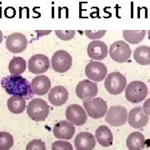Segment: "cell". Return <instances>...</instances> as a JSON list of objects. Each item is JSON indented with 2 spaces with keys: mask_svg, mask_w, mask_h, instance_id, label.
<instances>
[{
  "mask_svg": "<svg viewBox=\"0 0 150 150\" xmlns=\"http://www.w3.org/2000/svg\"><path fill=\"white\" fill-rule=\"evenodd\" d=\"M27 69V63L22 57H15L8 64V70L13 75H21Z\"/></svg>",
  "mask_w": 150,
  "mask_h": 150,
  "instance_id": "24",
  "label": "cell"
},
{
  "mask_svg": "<svg viewBox=\"0 0 150 150\" xmlns=\"http://www.w3.org/2000/svg\"><path fill=\"white\" fill-rule=\"evenodd\" d=\"M1 85L5 92L12 96L30 98L33 95L31 83L21 75H9L1 81Z\"/></svg>",
  "mask_w": 150,
  "mask_h": 150,
  "instance_id": "1",
  "label": "cell"
},
{
  "mask_svg": "<svg viewBox=\"0 0 150 150\" xmlns=\"http://www.w3.org/2000/svg\"><path fill=\"white\" fill-rule=\"evenodd\" d=\"M26 150H46V146L42 140L33 139L28 144Z\"/></svg>",
  "mask_w": 150,
  "mask_h": 150,
  "instance_id": "28",
  "label": "cell"
},
{
  "mask_svg": "<svg viewBox=\"0 0 150 150\" xmlns=\"http://www.w3.org/2000/svg\"><path fill=\"white\" fill-rule=\"evenodd\" d=\"M98 90V86L94 82L84 79L80 81L76 87V95L82 100H88L96 96Z\"/></svg>",
  "mask_w": 150,
  "mask_h": 150,
  "instance_id": "13",
  "label": "cell"
},
{
  "mask_svg": "<svg viewBox=\"0 0 150 150\" xmlns=\"http://www.w3.org/2000/svg\"><path fill=\"white\" fill-rule=\"evenodd\" d=\"M28 45L27 38L21 33H13L8 35L6 39V48L13 54L23 52Z\"/></svg>",
  "mask_w": 150,
  "mask_h": 150,
  "instance_id": "9",
  "label": "cell"
},
{
  "mask_svg": "<svg viewBox=\"0 0 150 150\" xmlns=\"http://www.w3.org/2000/svg\"><path fill=\"white\" fill-rule=\"evenodd\" d=\"M76 31L75 30H56L55 34L59 39L63 41H69L74 38L75 36Z\"/></svg>",
  "mask_w": 150,
  "mask_h": 150,
  "instance_id": "27",
  "label": "cell"
},
{
  "mask_svg": "<svg viewBox=\"0 0 150 150\" xmlns=\"http://www.w3.org/2000/svg\"><path fill=\"white\" fill-rule=\"evenodd\" d=\"M65 116L67 120L76 126H82L87 121L85 110L79 104H71L66 109Z\"/></svg>",
  "mask_w": 150,
  "mask_h": 150,
  "instance_id": "12",
  "label": "cell"
},
{
  "mask_svg": "<svg viewBox=\"0 0 150 150\" xmlns=\"http://www.w3.org/2000/svg\"><path fill=\"white\" fill-rule=\"evenodd\" d=\"M13 143V137L9 133L0 132V150H9Z\"/></svg>",
  "mask_w": 150,
  "mask_h": 150,
  "instance_id": "26",
  "label": "cell"
},
{
  "mask_svg": "<svg viewBox=\"0 0 150 150\" xmlns=\"http://www.w3.org/2000/svg\"><path fill=\"white\" fill-rule=\"evenodd\" d=\"M135 61L141 65L150 64V47L142 45L135 49L134 53Z\"/></svg>",
  "mask_w": 150,
  "mask_h": 150,
  "instance_id": "23",
  "label": "cell"
},
{
  "mask_svg": "<svg viewBox=\"0 0 150 150\" xmlns=\"http://www.w3.org/2000/svg\"><path fill=\"white\" fill-rule=\"evenodd\" d=\"M3 38H4V35H3V33H2V31H0V44H1L2 41H3Z\"/></svg>",
  "mask_w": 150,
  "mask_h": 150,
  "instance_id": "33",
  "label": "cell"
},
{
  "mask_svg": "<svg viewBox=\"0 0 150 150\" xmlns=\"http://www.w3.org/2000/svg\"><path fill=\"white\" fill-rule=\"evenodd\" d=\"M129 150H143L145 147V138L139 132H133L126 140Z\"/></svg>",
  "mask_w": 150,
  "mask_h": 150,
  "instance_id": "21",
  "label": "cell"
},
{
  "mask_svg": "<svg viewBox=\"0 0 150 150\" xmlns=\"http://www.w3.org/2000/svg\"><path fill=\"white\" fill-rule=\"evenodd\" d=\"M87 54L90 59L101 61L107 57V44L100 40H93L87 47Z\"/></svg>",
  "mask_w": 150,
  "mask_h": 150,
  "instance_id": "14",
  "label": "cell"
},
{
  "mask_svg": "<svg viewBox=\"0 0 150 150\" xmlns=\"http://www.w3.org/2000/svg\"><path fill=\"white\" fill-rule=\"evenodd\" d=\"M52 32L51 30H48V31H43V30H36V33H37L38 34H39V35H48L50 33Z\"/></svg>",
  "mask_w": 150,
  "mask_h": 150,
  "instance_id": "32",
  "label": "cell"
},
{
  "mask_svg": "<svg viewBox=\"0 0 150 150\" xmlns=\"http://www.w3.org/2000/svg\"><path fill=\"white\" fill-rule=\"evenodd\" d=\"M50 68V60L44 54H35L28 60V70L34 74H42Z\"/></svg>",
  "mask_w": 150,
  "mask_h": 150,
  "instance_id": "10",
  "label": "cell"
},
{
  "mask_svg": "<svg viewBox=\"0 0 150 150\" xmlns=\"http://www.w3.org/2000/svg\"><path fill=\"white\" fill-rule=\"evenodd\" d=\"M52 150H74V149L69 142L59 140L53 143Z\"/></svg>",
  "mask_w": 150,
  "mask_h": 150,
  "instance_id": "29",
  "label": "cell"
},
{
  "mask_svg": "<svg viewBox=\"0 0 150 150\" xmlns=\"http://www.w3.org/2000/svg\"><path fill=\"white\" fill-rule=\"evenodd\" d=\"M85 35L88 38H90L92 40H95V39H98L103 38L105 33H106V30H98V31H89V30H85Z\"/></svg>",
  "mask_w": 150,
  "mask_h": 150,
  "instance_id": "30",
  "label": "cell"
},
{
  "mask_svg": "<svg viewBox=\"0 0 150 150\" xmlns=\"http://www.w3.org/2000/svg\"><path fill=\"white\" fill-rule=\"evenodd\" d=\"M145 30H124L123 35L124 39L129 43L138 44L145 37Z\"/></svg>",
  "mask_w": 150,
  "mask_h": 150,
  "instance_id": "25",
  "label": "cell"
},
{
  "mask_svg": "<svg viewBox=\"0 0 150 150\" xmlns=\"http://www.w3.org/2000/svg\"><path fill=\"white\" fill-rule=\"evenodd\" d=\"M128 122L134 129H141L147 125L149 122V115H147L141 107L132 108L128 114Z\"/></svg>",
  "mask_w": 150,
  "mask_h": 150,
  "instance_id": "15",
  "label": "cell"
},
{
  "mask_svg": "<svg viewBox=\"0 0 150 150\" xmlns=\"http://www.w3.org/2000/svg\"><path fill=\"white\" fill-rule=\"evenodd\" d=\"M69 98V92L64 86H55L48 93V101L54 106H62Z\"/></svg>",
  "mask_w": 150,
  "mask_h": 150,
  "instance_id": "18",
  "label": "cell"
},
{
  "mask_svg": "<svg viewBox=\"0 0 150 150\" xmlns=\"http://www.w3.org/2000/svg\"><path fill=\"white\" fill-rule=\"evenodd\" d=\"M83 105L87 114L94 119L103 118L107 113V103L102 98H93L91 99L83 100Z\"/></svg>",
  "mask_w": 150,
  "mask_h": 150,
  "instance_id": "4",
  "label": "cell"
},
{
  "mask_svg": "<svg viewBox=\"0 0 150 150\" xmlns=\"http://www.w3.org/2000/svg\"><path fill=\"white\" fill-rule=\"evenodd\" d=\"M128 112L126 108L120 105L112 106L108 108L105 115V121L111 126H122L127 122Z\"/></svg>",
  "mask_w": 150,
  "mask_h": 150,
  "instance_id": "8",
  "label": "cell"
},
{
  "mask_svg": "<svg viewBox=\"0 0 150 150\" xmlns=\"http://www.w3.org/2000/svg\"><path fill=\"white\" fill-rule=\"evenodd\" d=\"M95 138L99 144L103 147H109L112 144L113 135L111 130L105 125L99 126L95 132Z\"/></svg>",
  "mask_w": 150,
  "mask_h": 150,
  "instance_id": "20",
  "label": "cell"
},
{
  "mask_svg": "<svg viewBox=\"0 0 150 150\" xmlns=\"http://www.w3.org/2000/svg\"><path fill=\"white\" fill-rule=\"evenodd\" d=\"M27 114L35 122L45 120L49 114L48 103L42 98H33L28 104Z\"/></svg>",
  "mask_w": 150,
  "mask_h": 150,
  "instance_id": "2",
  "label": "cell"
},
{
  "mask_svg": "<svg viewBox=\"0 0 150 150\" xmlns=\"http://www.w3.org/2000/svg\"><path fill=\"white\" fill-rule=\"evenodd\" d=\"M50 63L55 72L63 74L69 70L73 64V59L67 51L59 50L54 53Z\"/></svg>",
  "mask_w": 150,
  "mask_h": 150,
  "instance_id": "6",
  "label": "cell"
},
{
  "mask_svg": "<svg viewBox=\"0 0 150 150\" xmlns=\"http://www.w3.org/2000/svg\"><path fill=\"white\" fill-rule=\"evenodd\" d=\"M31 86L33 93L36 95L43 96L51 88V81L46 75H37L33 79Z\"/></svg>",
  "mask_w": 150,
  "mask_h": 150,
  "instance_id": "19",
  "label": "cell"
},
{
  "mask_svg": "<svg viewBox=\"0 0 150 150\" xmlns=\"http://www.w3.org/2000/svg\"><path fill=\"white\" fill-rule=\"evenodd\" d=\"M108 53L111 59L117 63H125L131 57V49L129 45L121 40L112 43Z\"/></svg>",
  "mask_w": 150,
  "mask_h": 150,
  "instance_id": "7",
  "label": "cell"
},
{
  "mask_svg": "<svg viewBox=\"0 0 150 150\" xmlns=\"http://www.w3.org/2000/svg\"><path fill=\"white\" fill-rule=\"evenodd\" d=\"M8 110L14 114L22 113L26 108V100L21 97L12 96L7 102Z\"/></svg>",
  "mask_w": 150,
  "mask_h": 150,
  "instance_id": "22",
  "label": "cell"
},
{
  "mask_svg": "<svg viewBox=\"0 0 150 150\" xmlns=\"http://www.w3.org/2000/svg\"><path fill=\"white\" fill-rule=\"evenodd\" d=\"M74 145L77 150H93L95 148L96 140L91 133L81 132L75 138Z\"/></svg>",
  "mask_w": 150,
  "mask_h": 150,
  "instance_id": "17",
  "label": "cell"
},
{
  "mask_svg": "<svg viewBox=\"0 0 150 150\" xmlns=\"http://www.w3.org/2000/svg\"><path fill=\"white\" fill-rule=\"evenodd\" d=\"M143 111L147 114V115H149L150 116V98L149 99H147V101H145L144 103V106H143Z\"/></svg>",
  "mask_w": 150,
  "mask_h": 150,
  "instance_id": "31",
  "label": "cell"
},
{
  "mask_svg": "<svg viewBox=\"0 0 150 150\" xmlns=\"http://www.w3.org/2000/svg\"><path fill=\"white\" fill-rule=\"evenodd\" d=\"M148 95V87L144 82L133 81L126 86L125 98L133 103L143 102Z\"/></svg>",
  "mask_w": 150,
  "mask_h": 150,
  "instance_id": "3",
  "label": "cell"
},
{
  "mask_svg": "<svg viewBox=\"0 0 150 150\" xmlns=\"http://www.w3.org/2000/svg\"><path fill=\"white\" fill-rule=\"evenodd\" d=\"M53 133L54 137L59 139H71L75 134V128L73 123L62 120L54 125Z\"/></svg>",
  "mask_w": 150,
  "mask_h": 150,
  "instance_id": "16",
  "label": "cell"
},
{
  "mask_svg": "<svg viewBox=\"0 0 150 150\" xmlns=\"http://www.w3.org/2000/svg\"><path fill=\"white\" fill-rule=\"evenodd\" d=\"M86 76L93 82L103 81L108 75V69L101 62H90L85 67Z\"/></svg>",
  "mask_w": 150,
  "mask_h": 150,
  "instance_id": "11",
  "label": "cell"
},
{
  "mask_svg": "<svg viewBox=\"0 0 150 150\" xmlns=\"http://www.w3.org/2000/svg\"><path fill=\"white\" fill-rule=\"evenodd\" d=\"M127 86V79L125 76L119 72H112L108 75L104 87L109 93L112 95H118L122 93Z\"/></svg>",
  "mask_w": 150,
  "mask_h": 150,
  "instance_id": "5",
  "label": "cell"
}]
</instances>
